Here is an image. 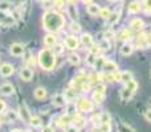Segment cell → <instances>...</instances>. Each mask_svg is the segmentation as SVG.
<instances>
[{
	"mask_svg": "<svg viewBox=\"0 0 151 132\" xmlns=\"http://www.w3.org/2000/svg\"><path fill=\"white\" fill-rule=\"evenodd\" d=\"M44 28L49 32H58L65 24V19L55 11H48L42 19Z\"/></svg>",
	"mask_w": 151,
	"mask_h": 132,
	"instance_id": "obj_1",
	"label": "cell"
},
{
	"mask_svg": "<svg viewBox=\"0 0 151 132\" xmlns=\"http://www.w3.org/2000/svg\"><path fill=\"white\" fill-rule=\"evenodd\" d=\"M39 64L42 69L45 70H52L56 64V54L49 49H44L40 52L39 54Z\"/></svg>",
	"mask_w": 151,
	"mask_h": 132,
	"instance_id": "obj_2",
	"label": "cell"
},
{
	"mask_svg": "<svg viewBox=\"0 0 151 132\" xmlns=\"http://www.w3.org/2000/svg\"><path fill=\"white\" fill-rule=\"evenodd\" d=\"M93 107H94L93 102L89 101V99H85V98L80 99V101H78V103H77V108L80 110V111H82V112L93 111Z\"/></svg>",
	"mask_w": 151,
	"mask_h": 132,
	"instance_id": "obj_3",
	"label": "cell"
},
{
	"mask_svg": "<svg viewBox=\"0 0 151 132\" xmlns=\"http://www.w3.org/2000/svg\"><path fill=\"white\" fill-rule=\"evenodd\" d=\"M19 116H20L21 119H23V122H25V123H29V120H31L32 115L29 114L28 107H27L25 103H21L20 104V108H19Z\"/></svg>",
	"mask_w": 151,
	"mask_h": 132,
	"instance_id": "obj_4",
	"label": "cell"
},
{
	"mask_svg": "<svg viewBox=\"0 0 151 132\" xmlns=\"http://www.w3.org/2000/svg\"><path fill=\"white\" fill-rule=\"evenodd\" d=\"M11 54L12 56H16V57H20V56L24 54V52H25V49H24V46L21 44H12L11 45V49H9Z\"/></svg>",
	"mask_w": 151,
	"mask_h": 132,
	"instance_id": "obj_5",
	"label": "cell"
},
{
	"mask_svg": "<svg viewBox=\"0 0 151 132\" xmlns=\"http://www.w3.org/2000/svg\"><path fill=\"white\" fill-rule=\"evenodd\" d=\"M65 45H66V48L68 49H77L78 48V45H80V41H78V39L77 37H74V36H68L65 39Z\"/></svg>",
	"mask_w": 151,
	"mask_h": 132,
	"instance_id": "obj_6",
	"label": "cell"
},
{
	"mask_svg": "<svg viewBox=\"0 0 151 132\" xmlns=\"http://www.w3.org/2000/svg\"><path fill=\"white\" fill-rule=\"evenodd\" d=\"M13 71H15V69L11 64H3L0 66V75H3V77H9L13 74Z\"/></svg>",
	"mask_w": 151,
	"mask_h": 132,
	"instance_id": "obj_7",
	"label": "cell"
},
{
	"mask_svg": "<svg viewBox=\"0 0 151 132\" xmlns=\"http://www.w3.org/2000/svg\"><path fill=\"white\" fill-rule=\"evenodd\" d=\"M0 93H1L3 95L9 96L15 93V88H13V86L11 85V83H4V85L0 86Z\"/></svg>",
	"mask_w": 151,
	"mask_h": 132,
	"instance_id": "obj_8",
	"label": "cell"
},
{
	"mask_svg": "<svg viewBox=\"0 0 151 132\" xmlns=\"http://www.w3.org/2000/svg\"><path fill=\"white\" fill-rule=\"evenodd\" d=\"M143 26H145V23L141 19H133V20L130 21V28L134 29V31H142Z\"/></svg>",
	"mask_w": 151,
	"mask_h": 132,
	"instance_id": "obj_9",
	"label": "cell"
},
{
	"mask_svg": "<svg viewBox=\"0 0 151 132\" xmlns=\"http://www.w3.org/2000/svg\"><path fill=\"white\" fill-rule=\"evenodd\" d=\"M133 39V33L129 29H122V31L118 33V40L121 41H129V40Z\"/></svg>",
	"mask_w": 151,
	"mask_h": 132,
	"instance_id": "obj_10",
	"label": "cell"
},
{
	"mask_svg": "<svg viewBox=\"0 0 151 132\" xmlns=\"http://www.w3.org/2000/svg\"><path fill=\"white\" fill-rule=\"evenodd\" d=\"M20 77H21V79L23 81H31L32 79V77H33V71H32L29 67H24V69H21V71H20Z\"/></svg>",
	"mask_w": 151,
	"mask_h": 132,
	"instance_id": "obj_11",
	"label": "cell"
},
{
	"mask_svg": "<svg viewBox=\"0 0 151 132\" xmlns=\"http://www.w3.org/2000/svg\"><path fill=\"white\" fill-rule=\"evenodd\" d=\"M102 69H104L106 73H114V71H117L118 66H117V64L113 62V61H105Z\"/></svg>",
	"mask_w": 151,
	"mask_h": 132,
	"instance_id": "obj_12",
	"label": "cell"
},
{
	"mask_svg": "<svg viewBox=\"0 0 151 132\" xmlns=\"http://www.w3.org/2000/svg\"><path fill=\"white\" fill-rule=\"evenodd\" d=\"M72 123H73V126H74V127H77L78 130H80V128H83V127H85V124H86V120L83 119V118L78 116V115H74V118H73V119H72Z\"/></svg>",
	"mask_w": 151,
	"mask_h": 132,
	"instance_id": "obj_13",
	"label": "cell"
},
{
	"mask_svg": "<svg viewBox=\"0 0 151 132\" xmlns=\"http://www.w3.org/2000/svg\"><path fill=\"white\" fill-rule=\"evenodd\" d=\"M66 12H68V15L70 16V19L73 21L77 20V17H78V12H77V8H76V5L74 4H69L68 5V8H66Z\"/></svg>",
	"mask_w": 151,
	"mask_h": 132,
	"instance_id": "obj_14",
	"label": "cell"
},
{
	"mask_svg": "<svg viewBox=\"0 0 151 132\" xmlns=\"http://www.w3.org/2000/svg\"><path fill=\"white\" fill-rule=\"evenodd\" d=\"M99 9L101 8L98 7V4H94V3H89L88 8H86V11H88V13L90 16H97L99 13Z\"/></svg>",
	"mask_w": 151,
	"mask_h": 132,
	"instance_id": "obj_15",
	"label": "cell"
},
{
	"mask_svg": "<svg viewBox=\"0 0 151 132\" xmlns=\"http://www.w3.org/2000/svg\"><path fill=\"white\" fill-rule=\"evenodd\" d=\"M65 98H64V95H55L52 99V104L56 107H63L65 106Z\"/></svg>",
	"mask_w": 151,
	"mask_h": 132,
	"instance_id": "obj_16",
	"label": "cell"
},
{
	"mask_svg": "<svg viewBox=\"0 0 151 132\" xmlns=\"http://www.w3.org/2000/svg\"><path fill=\"white\" fill-rule=\"evenodd\" d=\"M76 96H77V94H76V91L73 88H68V90H65V93H64V98H65L66 102H73L76 99Z\"/></svg>",
	"mask_w": 151,
	"mask_h": 132,
	"instance_id": "obj_17",
	"label": "cell"
},
{
	"mask_svg": "<svg viewBox=\"0 0 151 132\" xmlns=\"http://www.w3.org/2000/svg\"><path fill=\"white\" fill-rule=\"evenodd\" d=\"M44 44L47 46H55L56 45V36L53 33H49L44 37Z\"/></svg>",
	"mask_w": 151,
	"mask_h": 132,
	"instance_id": "obj_18",
	"label": "cell"
},
{
	"mask_svg": "<svg viewBox=\"0 0 151 132\" xmlns=\"http://www.w3.org/2000/svg\"><path fill=\"white\" fill-rule=\"evenodd\" d=\"M33 95H35V98H36V99L41 101V99H44L45 96H47V90H45L44 87H37L36 90H35Z\"/></svg>",
	"mask_w": 151,
	"mask_h": 132,
	"instance_id": "obj_19",
	"label": "cell"
},
{
	"mask_svg": "<svg viewBox=\"0 0 151 132\" xmlns=\"http://www.w3.org/2000/svg\"><path fill=\"white\" fill-rule=\"evenodd\" d=\"M133 94H134L133 91L129 90L127 87H125V88L121 90V99H122V101H130L131 96H133Z\"/></svg>",
	"mask_w": 151,
	"mask_h": 132,
	"instance_id": "obj_20",
	"label": "cell"
},
{
	"mask_svg": "<svg viewBox=\"0 0 151 132\" xmlns=\"http://www.w3.org/2000/svg\"><path fill=\"white\" fill-rule=\"evenodd\" d=\"M127 11H129V13H138L139 11H141V4H139L138 1L130 3L127 7Z\"/></svg>",
	"mask_w": 151,
	"mask_h": 132,
	"instance_id": "obj_21",
	"label": "cell"
},
{
	"mask_svg": "<svg viewBox=\"0 0 151 132\" xmlns=\"http://www.w3.org/2000/svg\"><path fill=\"white\" fill-rule=\"evenodd\" d=\"M81 42H82L85 46H91V45H93V39H91V36L89 33H85L81 36Z\"/></svg>",
	"mask_w": 151,
	"mask_h": 132,
	"instance_id": "obj_22",
	"label": "cell"
},
{
	"mask_svg": "<svg viewBox=\"0 0 151 132\" xmlns=\"http://www.w3.org/2000/svg\"><path fill=\"white\" fill-rule=\"evenodd\" d=\"M133 49H134L133 45L125 44V45H122V48H121V54L122 56H130L131 53H133Z\"/></svg>",
	"mask_w": 151,
	"mask_h": 132,
	"instance_id": "obj_23",
	"label": "cell"
},
{
	"mask_svg": "<svg viewBox=\"0 0 151 132\" xmlns=\"http://www.w3.org/2000/svg\"><path fill=\"white\" fill-rule=\"evenodd\" d=\"M17 118H19V112L13 111V110L7 111V114H5V120H7V122H15Z\"/></svg>",
	"mask_w": 151,
	"mask_h": 132,
	"instance_id": "obj_24",
	"label": "cell"
},
{
	"mask_svg": "<svg viewBox=\"0 0 151 132\" xmlns=\"http://www.w3.org/2000/svg\"><path fill=\"white\" fill-rule=\"evenodd\" d=\"M119 16H121V12H119V11H115V12L110 13V16L107 17V21H109V24H115V23H118V20H119Z\"/></svg>",
	"mask_w": 151,
	"mask_h": 132,
	"instance_id": "obj_25",
	"label": "cell"
},
{
	"mask_svg": "<svg viewBox=\"0 0 151 132\" xmlns=\"http://www.w3.org/2000/svg\"><path fill=\"white\" fill-rule=\"evenodd\" d=\"M93 101L96 103H102L105 101V93H99V91H94L93 93Z\"/></svg>",
	"mask_w": 151,
	"mask_h": 132,
	"instance_id": "obj_26",
	"label": "cell"
},
{
	"mask_svg": "<svg viewBox=\"0 0 151 132\" xmlns=\"http://www.w3.org/2000/svg\"><path fill=\"white\" fill-rule=\"evenodd\" d=\"M126 87H127L129 90H131L133 93H135V91L138 90V83H137L134 79H130L129 82H126Z\"/></svg>",
	"mask_w": 151,
	"mask_h": 132,
	"instance_id": "obj_27",
	"label": "cell"
},
{
	"mask_svg": "<svg viewBox=\"0 0 151 132\" xmlns=\"http://www.w3.org/2000/svg\"><path fill=\"white\" fill-rule=\"evenodd\" d=\"M70 122H72V119L69 118V115H66V116H61L60 119H58V126H60V127H65V126H68Z\"/></svg>",
	"mask_w": 151,
	"mask_h": 132,
	"instance_id": "obj_28",
	"label": "cell"
},
{
	"mask_svg": "<svg viewBox=\"0 0 151 132\" xmlns=\"http://www.w3.org/2000/svg\"><path fill=\"white\" fill-rule=\"evenodd\" d=\"M29 124L32 126V127L37 128L41 126V119H40L39 116H31V120H29Z\"/></svg>",
	"mask_w": 151,
	"mask_h": 132,
	"instance_id": "obj_29",
	"label": "cell"
},
{
	"mask_svg": "<svg viewBox=\"0 0 151 132\" xmlns=\"http://www.w3.org/2000/svg\"><path fill=\"white\" fill-rule=\"evenodd\" d=\"M101 79V75L99 74H97V73H93V74H90L88 77V81H89V83H98V81Z\"/></svg>",
	"mask_w": 151,
	"mask_h": 132,
	"instance_id": "obj_30",
	"label": "cell"
},
{
	"mask_svg": "<svg viewBox=\"0 0 151 132\" xmlns=\"http://www.w3.org/2000/svg\"><path fill=\"white\" fill-rule=\"evenodd\" d=\"M105 58L104 57H97L96 58V61H94V67H96V69H102V67H104V64H105Z\"/></svg>",
	"mask_w": 151,
	"mask_h": 132,
	"instance_id": "obj_31",
	"label": "cell"
},
{
	"mask_svg": "<svg viewBox=\"0 0 151 132\" xmlns=\"http://www.w3.org/2000/svg\"><path fill=\"white\" fill-rule=\"evenodd\" d=\"M130 79H133V75H131V73L130 71H123V73H121V81L122 82H129Z\"/></svg>",
	"mask_w": 151,
	"mask_h": 132,
	"instance_id": "obj_32",
	"label": "cell"
},
{
	"mask_svg": "<svg viewBox=\"0 0 151 132\" xmlns=\"http://www.w3.org/2000/svg\"><path fill=\"white\" fill-rule=\"evenodd\" d=\"M68 60H69V62H70L72 64V65H78V64H80V56H78V54H74V53H73V54H70V56H69V58H68Z\"/></svg>",
	"mask_w": 151,
	"mask_h": 132,
	"instance_id": "obj_33",
	"label": "cell"
},
{
	"mask_svg": "<svg viewBox=\"0 0 151 132\" xmlns=\"http://www.w3.org/2000/svg\"><path fill=\"white\" fill-rule=\"evenodd\" d=\"M110 13H111V12H110V9L106 7V8H101V9H99V13H98V15L101 16L102 19H107V17L110 16Z\"/></svg>",
	"mask_w": 151,
	"mask_h": 132,
	"instance_id": "obj_34",
	"label": "cell"
},
{
	"mask_svg": "<svg viewBox=\"0 0 151 132\" xmlns=\"http://www.w3.org/2000/svg\"><path fill=\"white\" fill-rule=\"evenodd\" d=\"M77 106L76 104H73L72 102H69L68 104V115H76V112H77Z\"/></svg>",
	"mask_w": 151,
	"mask_h": 132,
	"instance_id": "obj_35",
	"label": "cell"
},
{
	"mask_svg": "<svg viewBox=\"0 0 151 132\" xmlns=\"http://www.w3.org/2000/svg\"><path fill=\"white\" fill-rule=\"evenodd\" d=\"M9 7H11V3L8 1V0H1L0 1V11H7V9H9Z\"/></svg>",
	"mask_w": 151,
	"mask_h": 132,
	"instance_id": "obj_36",
	"label": "cell"
},
{
	"mask_svg": "<svg viewBox=\"0 0 151 132\" xmlns=\"http://www.w3.org/2000/svg\"><path fill=\"white\" fill-rule=\"evenodd\" d=\"M99 118H101V124L102 123H110V114L109 112H102V114L99 115Z\"/></svg>",
	"mask_w": 151,
	"mask_h": 132,
	"instance_id": "obj_37",
	"label": "cell"
},
{
	"mask_svg": "<svg viewBox=\"0 0 151 132\" xmlns=\"http://www.w3.org/2000/svg\"><path fill=\"white\" fill-rule=\"evenodd\" d=\"M98 46H99V49H104V50H106V49H109L110 48V44H109V41H107L106 39L105 40H102L101 42L98 44Z\"/></svg>",
	"mask_w": 151,
	"mask_h": 132,
	"instance_id": "obj_38",
	"label": "cell"
},
{
	"mask_svg": "<svg viewBox=\"0 0 151 132\" xmlns=\"http://www.w3.org/2000/svg\"><path fill=\"white\" fill-rule=\"evenodd\" d=\"M70 29H72V32H74V33H78V32L81 31V26H80V24H77L76 21H73V23L70 24Z\"/></svg>",
	"mask_w": 151,
	"mask_h": 132,
	"instance_id": "obj_39",
	"label": "cell"
},
{
	"mask_svg": "<svg viewBox=\"0 0 151 132\" xmlns=\"http://www.w3.org/2000/svg\"><path fill=\"white\" fill-rule=\"evenodd\" d=\"M96 58H97V56H94L93 53H89V56H88V60H86V62H88L90 66H93V65H94V61H96Z\"/></svg>",
	"mask_w": 151,
	"mask_h": 132,
	"instance_id": "obj_40",
	"label": "cell"
},
{
	"mask_svg": "<svg viewBox=\"0 0 151 132\" xmlns=\"http://www.w3.org/2000/svg\"><path fill=\"white\" fill-rule=\"evenodd\" d=\"M99 131L101 132H110V123H102L99 126Z\"/></svg>",
	"mask_w": 151,
	"mask_h": 132,
	"instance_id": "obj_41",
	"label": "cell"
},
{
	"mask_svg": "<svg viewBox=\"0 0 151 132\" xmlns=\"http://www.w3.org/2000/svg\"><path fill=\"white\" fill-rule=\"evenodd\" d=\"M90 120L94 126H101V118H99V115H94V116H91Z\"/></svg>",
	"mask_w": 151,
	"mask_h": 132,
	"instance_id": "obj_42",
	"label": "cell"
},
{
	"mask_svg": "<svg viewBox=\"0 0 151 132\" xmlns=\"http://www.w3.org/2000/svg\"><path fill=\"white\" fill-rule=\"evenodd\" d=\"M53 5L56 8H63L65 5V0H53Z\"/></svg>",
	"mask_w": 151,
	"mask_h": 132,
	"instance_id": "obj_43",
	"label": "cell"
},
{
	"mask_svg": "<svg viewBox=\"0 0 151 132\" xmlns=\"http://www.w3.org/2000/svg\"><path fill=\"white\" fill-rule=\"evenodd\" d=\"M119 132H134L133 130H131L129 126H126V124H121L119 126Z\"/></svg>",
	"mask_w": 151,
	"mask_h": 132,
	"instance_id": "obj_44",
	"label": "cell"
},
{
	"mask_svg": "<svg viewBox=\"0 0 151 132\" xmlns=\"http://www.w3.org/2000/svg\"><path fill=\"white\" fill-rule=\"evenodd\" d=\"M63 52H64L63 45H56L55 49H53V53H55V54H61Z\"/></svg>",
	"mask_w": 151,
	"mask_h": 132,
	"instance_id": "obj_45",
	"label": "cell"
},
{
	"mask_svg": "<svg viewBox=\"0 0 151 132\" xmlns=\"http://www.w3.org/2000/svg\"><path fill=\"white\" fill-rule=\"evenodd\" d=\"M99 46L98 45H96V46H93V45H91V48H90V53H93L94 56H98V53H99Z\"/></svg>",
	"mask_w": 151,
	"mask_h": 132,
	"instance_id": "obj_46",
	"label": "cell"
},
{
	"mask_svg": "<svg viewBox=\"0 0 151 132\" xmlns=\"http://www.w3.org/2000/svg\"><path fill=\"white\" fill-rule=\"evenodd\" d=\"M96 91H99V93H105V85H102V83H98V85L96 86Z\"/></svg>",
	"mask_w": 151,
	"mask_h": 132,
	"instance_id": "obj_47",
	"label": "cell"
},
{
	"mask_svg": "<svg viewBox=\"0 0 151 132\" xmlns=\"http://www.w3.org/2000/svg\"><path fill=\"white\" fill-rule=\"evenodd\" d=\"M145 5L147 8V12L151 13V0H145Z\"/></svg>",
	"mask_w": 151,
	"mask_h": 132,
	"instance_id": "obj_48",
	"label": "cell"
},
{
	"mask_svg": "<svg viewBox=\"0 0 151 132\" xmlns=\"http://www.w3.org/2000/svg\"><path fill=\"white\" fill-rule=\"evenodd\" d=\"M7 16H8V15L4 12V11H0V24H1L3 21H4V19L7 17Z\"/></svg>",
	"mask_w": 151,
	"mask_h": 132,
	"instance_id": "obj_49",
	"label": "cell"
},
{
	"mask_svg": "<svg viewBox=\"0 0 151 132\" xmlns=\"http://www.w3.org/2000/svg\"><path fill=\"white\" fill-rule=\"evenodd\" d=\"M65 132H78V128H77V127H74V126H70V127L66 128Z\"/></svg>",
	"mask_w": 151,
	"mask_h": 132,
	"instance_id": "obj_50",
	"label": "cell"
},
{
	"mask_svg": "<svg viewBox=\"0 0 151 132\" xmlns=\"http://www.w3.org/2000/svg\"><path fill=\"white\" fill-rule=\"evenodd\" d=\"M41 132H55V130H53L52 126H47V127L42 128V131H41Z\"/></svg>",
	"mask_w": 151,
	"mask_h": 132,
	"instance_id": "obj_51",
	"label": "cell"
},
{
	"mask_svg": "<svg viewBox=\"0 0 151 132\" xmlns=\"http://www.w3.org/2000/svg\"><path fill=\"white\" fill-rule=\"evenodd\" d=\"M114 36H115V34L113 33L111 31H109V32H106V33H105V37H106V40H107V39H113Z\"/></svg>",
	"mask_w": 151,
	"mask_h": 132,
	"instance_id": "obj_52",
	"label": "cell"
},
{
	"mask_svg": "<svg viewBox=\"0 0 151 132\" xmlns=\"http://www.w3.org/2000/svg\"><path fill=\"white\" fill-rule=\"evenodd\" d=\"M4 110H5V103H4V101H1V99H0V114H1Z\"/></svg>",
	"mask_w": 151,
	"mask_h": 132,
	"instance_id": "obj_53",
	"label": "cell"
},
{
	"mask_svg": "<svg viewBox=\"0 0 151 132\" xmlns=\"http://www.w3.org/2000/svg\"><path fill=\"white\" fill-rule=\"evenodd\" d=\"M145 116H146V119L149 120V122L151 123V110H147L146 114H145Z\"/></svg>",
	"mask_w": 151,
	"mask_h": 132,
	"instance_id": "obj_54",
	"label": "cell"
},
{
	"mask_svg": "<svg viewBox=\"0 0 151 132\" xmlns=\"http://www.w3.org/2000/svg\"><path fill=\"white\" fill-rule=\"evenodd\" d=\"M147 44H149V46H151V33L147 34Z\"/></svg>",
	"mask_w": 151,
	"mask_h": 132,
	"instance_id": "obj_55",
	"label": "cell"
},
{
	"mask_svg": "<svg viewBox=\"0 0 151 132\" xmlns=\"http://www.w3.org/2000/svg\"><path fill=\"white\" fill-rule=\"evenodd\" d=\"M68 1H69V3H72V4H76V3H77L78 0H68Z\"/></svg>",
	"mask_w": 151,
	"mask_h": 132,
	"instance_id": "obj_56",
	"label": "cell"
},
{
	"mask_svg": "<svg viewBox=\"0 0 151 132\" xmlns=\"http://www.w3.org/2000/svg\"><path fill=\"white\" fill-rule=\"evenodd\" d=\"M11 132H23V131H21V130H12Z\"/></svg>",
	"mask_w": 151,
	"mask_h": 132,
	"instance_id": "obj_57",
	"label": "cell"
},
{
	"mask_svg": "<svg viewBox=\"0 0 151 132\" xmlns=\"http://www.w3.org/2000/svg\"><path fill=\"white\" fill-rule=\"evenodd\" d=\"M82 1H83V3H88V4H89V3H90L91 0H82Z\"/></svg>",
	"mask_w": 151,
	"mask_h": 132,
	"instance_id": "obj_58",
	"label": "cell"
},
{
	"mask_svg": "<svg viewBox=\"0 0 151 132\" xmlns=\"http://www.w3.org/2000/svg\"><path fill=\"white\" fill-rule=\"evenodd\" d=\"M93 132H101V131H99V130H98V131H97V130H96V131H93Z\"/></svg>",
	"mask_w": 151,
	"mask_h": 132,
	"instance_id": "obj_59",
	"label": "cell"
},
{
	"mask_svg": "<svg viewBox=\"0 0 151 132\" xmlns=\"http://www.w3.org/2000/svg\"><path fill=\"white\" fill-rule=\"evenodd\" d=\"M109 1H117V0H109Z\"/></svg>",
	"mask_w": 151,
	"mask_h": 132,
	"instance_id": "obj_60",
	"label": "cell"
},
{
	"mask_svg": "<svg viewBox=\"0 0 151 132\" xmlns=\"http://www.w3.org/2000/svg\"><path fill=\"white\" fill-rule=\"evenodd\" d=\"M0 124H1V118H0Z\"/></svg>",
	"mask_w": 151,
	"mask_h": 132,
	"instance_id": "obj_61",
	"label": "cell"
},
{
	"mask_svg": "<svg viewBox=\"0 0 151 132\" xmlns=\"http://www.w3.org/2000/svg\"><path fill=\"white\" fill-rule=\"evenodd\" d=\"M24 132H31V131H28V130H27V131H24Z\"/></svg>",
	"mask_w": 151,
	"mask_h": 132,
	"instance_id": "obj_62",
	"label": "cell"
}]
</instances>
